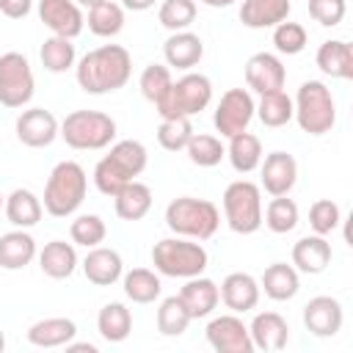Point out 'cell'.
<instances>
[{"label":"cell","mask_w":353,"mask_h":353,"mask_svg":"<svg viewBox=\"0 0 353 353\" xmlns=\"http://www.w3.org/2000/svg\"><path fill=\"white\" fill-rule=\"evenodd\" d=\"M290 11H292L290 0H243L240 22L251 30H265V28H276L279 22H284Z\"/></svg>","instance_id":"25"},{"label":"cell","mask_w":353,"mask_h":353,"mask_svg":"<svg viewBox=\"0 0 353 353\" xmlns=\"http://www.w3.org/2000/svg\"><path fill=\"white\" fill-rule=\"evenodd\" d=\"M121 287L132 303H154L163 292L160 273L149 270V268H132V270L121 273Z\"/></svg>","instance_id":"33"},{"label":"cell","mask_w":353,"mask_h":353,"mask_svg":"<svg viewBox=\"0 0 353 353\" xmlns=\"http://www.w3.org/2000/svg\"><path fill=\"white\" fill-rule=\"evenodd\" d=\"M39 19L52 36L77 39L85 28V17L74 0H39Z\"/></svg>","instance_id":"14"},{"label":"cell","mask_w":353,"mask_h":353,"mask_svg":"<svg viewBox=\"0 0 353 353\" xmlns=\"http://www.w3.org/2000/svg\"><path fill=\"white\" fill-rule=\"evenodd\" d=\"M306 44H309V33H306V28L301 22L284 19V22H279L273 28V47H276V52L298 55V52H303Z\"/></svg>","instance_id":"44"},{"label":"cell","mask_w":353,"mask_h":353,"mask_svg":"<svg viewBox=\"0 0 353 353\" xmlns=\"http://www.w3.org/2000/svg\"><path fill=\"white\" fill-rule=\"evenodd\" d=\"M347 14L345 0H309V17L323 28H336Z\"/></svg>","instance_id":"47"},{"label":"cell","mask_w":353,"mask_h":353,"mask_svg":"<svg viewBox=\"0 0 353 353\" xmlns=\"http://www.w3.org/2000/svg\"><path fill=\"white\" fill-rule=\"evenodd\" d=\"M226 157H229V163H232V168L237 174H251L262 163V141L254 132H248V130L237 132V135L229 138Z\"/></svg>","instance_id":"32"},{"label":"cell","mask_w":353,"mask_h":353,"mask_svg":"<svg viewBox=\"0 0 353 353\" xmlns=\"http://www.w3.org/2000/svg\"><path fill=\"white\" fill-rule=\"evenodd\" d=\"M207 342L215 353H254V342L248 334V325L232 312L218 314L207 323Z\"/></svg>","instance_id":"12"},{"label":"cell","mask_w":353,"mask_h":353,"mask_svg":"<svg viewBox=\"0 0 353 353\" xmlns=\"http://www.w3.org/2000/svg\"><path fill=\"white\" fill-rule=\"evenodd\" d=\"M58 135L66 146L80 152H99L108 149L116 138V121L102 110H72L61 121Z\"/></svg>","instance_id":"8"},{"label":"cell","mask_w":353,"mask_h":353,"mask_svg":"<svg viewBox=\"0 0 353 353\" xmlns=\"http://www.w3.org/2000/svg\"><path fill=\"white\" fill-rule=\"evenodd\" d=\"M85 25L94 36L99 39H113L121 33L124 28V8L121 3L116 0H99L97 6L88 8V17H85Z\"/></svg>","instance_id":"35"},{"label":"cell","mask_w":353,"mask_h":353,"mask_svg":"<svg viewBox=\"0 0 353 353\" xmlns=\"http://www.w3.org/2000/svg\"><path fill=\"white\" fill-rule=\"evenodd\" d=\"M193 138V124L190 119H160L157 127V143L165 152H185L188 141Z\"/></svg>","instance_id":"43"},{"label":"cell","mask_w":353,"mask_h":353,"mask_svg":"<svg viewBox=\"0 0 353 353\" xmlns=\"http://www.w3.org/2000/svg\"><path fill=\"white\" fill-rule=\"evenodd\" d=\"M39 58H41V66L52 74H63V72L74 69V63H77L74 44H72V39H63V36L44 39V44L39 50Z\"/></svg>","instance_id":"37"},{"label":"cell","mask_w":353,"mask_h":353,"mask_svg":"<svg viewBox=\"0 0 353 353\" xmlns=\"http://www.w3.org/2000/svg\"><path fill=\"white\" fill-rule=\"evenodd\" d=\"M218 292H221L223 306H226V309H232L234 314H245V312L256 309L259 295H262L259 281H256L251 273H243V270L229 273V276L221 281Z\"/></svg>","instance_id":"18"},{"label":"cell","mask_w":353,"mask_h":353,"mask_svg":"<svg viewBox=\"0 0 353 353\" xmlns=\"http://www.w3.org/2000/svg\"><path fill=\"white\" fill-rule=\"evenodd\" d=\"M36 256H39L41 273L50 276V279H58V281L61 279H69L77 270V265H80L77 251H74V243H66V240H50V243H44V248Z\"/></svg>","instance_id":"27"},{"label":"cell","mask_w":353,"mask_h":353,"mask_svg":"<svg viewBox=\"0 0 353 353\" xmlns=\"http://www.w3.org/2000/svg\"><path fill=\"white\" fill-rule=\"evenodd\" d=\"M259 290L270 298V301H292L301 290V276L292 265L287 262H273L265 268L262 279H259Z\"/></svg>","instance_id":"30"},{"label":"cell","mask_w":353,"mask_h":353,"mask_svg":"<svg viewBox=\"0 0 353 353\" xmlns=\"http://www.w3.org/2000/svg\"><path fill=\"white\" fill-rule=\"evenodd\" d=\"M3 204H6V196L0 193V212H3Z\"/></svg>","instance_id":"54"},{"label":"cell","mask_w":353,"mask_h":353,"mask_svg":"<svg viewBox=\"0 0 353 353\" xmlns=\"http://www.w3.org/2000/svg\"><path fill=\"white\" fill-rule=\"evenodd\" d=\"M301 221V210L290 196H273L262 212V223L273 232V234H287L298 226Z\"/></svg>","instance_id":"38"},{"label":"cell","mask_w":353,"mask_h":353,"mask_svg":"<svg viewBox=\"0 0 353 353\" xmlns=\"http://www.w3.org/2000/svg\"><path fill=\"white\" fill-rule=\"evenodd\" d=\"M199 3H204V6H210V8H229L234 0H199Z\"/></svg>","instance_id":"51"},{"label":"cell","mask_w":353,"mask_h":353,"mask_svg":"<svg viewBox=\"0 0 353 353\" xmlns=\"http://www.w3.org/2000/svg\"><path fill=\"white\" fill-rule=\"evenodd\" d=\"M14 130H17L19 143H25L30 149H44L58 138L61 121L44 108H28V110H22L17 116Z\"/></svg>","instance_id":"16"},{"label":"cell","mask_w":353,"mask_h":353,"mask_svg":"<svg viewBox=\"0 0 353 353\" xmlns=\"http://www.w3.org/2000/svg\"><path fill=\"white\" fill-rule=\"evenodd\" d=\"M157 19L165 30H188L196 19V0H163L157 8Z\"/></svg>","instance_id":"42"},{"label":"cell","mask_w":353,"mask_h":353,"mask_svg":"<svg viewBox=\"0 0 353 353\" xmlns=\"http://www.w3.org/2000/svg\"><path fill=\"white\" fill-rule=\"evenodd\" d=\"M74 3H77L80 8H91V6H97L99 0H74Z\"/></svg>","instance_id":"52"},{"label":"cell","mask_w":353,"mask_h":353,"mask_svg":"<svg viewBox=\"0 0 353 353\" xmlns=\"http://www.w3.org/2000/svg\"><path fill=\"white\" fill-rule=\"evenodd\" d=\"M345 323V309L331 295H314L303 306V325L314 336H336Z\"/></svg>","instance_id":"17"},{"label":"cell","mask_w":353,"mask_h":353,"mask_svg":"<svg viewBox=\"0 0 353 353\" xmlns=\"http://www.w3.org/2000/svg\"><path fill=\"white\" fill-rule=\"evenodd\" d=\"M3 212L8 218V223L14 229H30L41 221V212H44V204L41 199L28 190V188H17L6 196V204H3Z\"/></svg>","instance_id":"28"},{"label":"cell","mask_w":353,"mask_h":353,"mask_svg":"<svg viewBox=\"0 0 353 353\" xmlns=\"http://www.w3.org/2000/svg\"><path fill=\"white\" fill-rule=\"evenodd\" d=\"M77 336V323L69 317H44L28 328V342L36 347H66Z\"/></svg>","instance_id":"29"},{"label":"cell","mask_w":353,"mask_h":353,"mask_svg":"<svg viewBox=\"0 0 353 353\" xmlns=\"http://www.w3.org/2000/svg\"><path fill=\"white\" fill-rule=\"evenodd\" d=\"M66 350H88V353H97V345H91V342H69L66 345Z\"/></svg>","instance_id":"50"},{"label":"cell","mask_w":353,"mask_h":353,"mask_svg":"<svg viewBox=\"0 0 353 353\" xmlns=\"http://www.w3.org/2000/svg\"><path fill=\"white\" fill-rule=\"evenodd\" d=\"M105 234H108V226L99 215L94 212H83L72 221L69 226V237L74 245H83V248H94V245H102L105 243Z\"/></svg>","instance_id":"41"},{"label":"cell","mask_w":353,"mask_h":353,"mask_svg":"<svg viewBox=\"0 0 353 353\" xmlns=\"http://www.w3.org/2000/svg\"><path fill=\"white\" fill-rule=\"evenodd\" d=\"M157 0H121V8L127 11H149Z\"/></svg>","instance_id":"49"},{"label":"cell","mask_w":353,"mask_h":353,"mask_svg":"<svg viewBox=\"0 0 353 353\" xmlns=\"http://www.w3.org/2000/svg\"><path fill=\"white\" fill-rule=\"evenodd\" d=\"M254 110H256V102L248 88H229L221 94V99L215 105L212 124L221 132V138H232V135L248 130Z\"/></svg>","instance_id":"11"},{"label":"cell","mask_w":353,"mask_h":353,"mask_svg":"<svg viewBox=\"0 0 353 353\" xmlns=\"http://www.w3.org/2000/svg\"><path fill=\"white\" fill-rule=\"evenodd\" d=\"M36 77L30 61L22 52H3L0 55V105L3 108H25L33 99Z\"/></svg>","instance_id":"10"},{"label":"cell","mask_w":353,"mask_h":353,"mask_svg":"<svg viewBox=\"0 0 353 353\" xmlns=\"http://www.w3.org/2000/svg\"><path fill=\"white\" fill-rule=\"evenodd\" d=\"M342 223V210L336 201L331 199H317L312 207H309V226L314 234H323L328 237L331 232H336Z\"/></svg>","instance_id":"45"},{"label":"cell","mask_w":353,"mask_h":353,"mask_svg":"<svg viewBox=\"0 0 353 353\" xmlns=\"http://www.w3.org/2000/svg\"><path fill=\"white\" fill-rule=\"evenodd\" d=\"M334 259L331 243L323 234H306L292 245V268L306 276L323 273Z\"/></svg>","instance_id":"20"},{"label":"cell","mask_w":353,"mask_h":353,"mask_svg":"<svg viewBox=\"0 0 353 353\" xmlns=\"http://www.w3.org/2000/svg\"><path fill=\"white\" fill-rule=\"evenodd\" d=\"M39 248L28 229H14L0 234V268L3 270H22L36 259Z\"/></svg>","instance_id":"24"},{"label":"cell","mask_w":353,"mask_h":353,"mask_svg":"<svg viewBox=\"0 0 353 353\" xmlns=\"http://www.w3.org/2000/svg\"><path fill=\"white\" fill-rule=\"evenodd\" d=\"M292 97L284 91V88H279V91H270V94H262L259 97V102H256V110H254V116H259V121L265 124V127H284V124H290L292 121Z\"/></svg>","instance_id":"36"},{"label":"cell","mask_w":353,"mask_h":353,"mask_svg":"<svg viewBox=\"0 0 353 353\" xmlns=\"http://www.w3.org/2000/svg\"><path fill=\"white\" fill-rule=\"evenodd\" d=\"M6 350V334H3V328H0V353Z\"/></svg>","instance_id":"53"},{"label":"cell","mask_w":353,"mask_h":353,"mask_svg":"<svg viewBox=\"0 0 353 353\" xmlns=\"http://www.w3.org/2000/svg\"><path fill=\"white\" fill-rule=\"evenodd\" d=\"M254 350H281L290 342V323L279 312H256L248 325Z\"/></svg>","instance_id":"23"},{"label":"cell","mask_w":353,"mask_h":353,"mask_svg":"<svg viewBox=\"0 0 353 353\" xmlns=\"http://www.w3.org/2000/svg\"><path fill=\"white\" fill-rule=\"evenodd\" d=\"M163 58H165V66L168 69L190 72L204 58V41H201V36H196L190 30H176V33H171L165 39Z\"/></svg>","instance_id":"21"},{"label":"cell","mask_w":353,"mask_h":353,"mask_svg":"<svg viewBox=\"0 0 353 353\" xmlns=\"http://www.w3.org/2000/svg\"><path fill=\"white\" fill-rule=\"evenodd\" d=\"M190 325V314L179 295H168L157 306V331L163 336H182Z\"/></svg>","instance_id":"40"},{"label":"cell","mask_w":353,"mask_h":353,"mask_svg":"<svg viewBox=\"0 0 353 353\" xmlns=\"http://www.w3.org/2000/svg\"><path fill=\"white\" fill-rule=\"evenodd\" d=\"M292 119L306 135H325L336 124V102L323 80H303L292 97Z\"/></svg>","instance_id":"4"},{"label":"cell","mask_w":353,"mask_h":353,"mask_svg":"<svg viewBox=\"0 0 353 353\" xmlns=\"http://www.w3.org/2000/svg\"><path fill=\"white\" fill-rule=\"evenodd\" d=\"M223 221L234 234H254L262 226V188L251 179H234L223 190Z\"/></svg>","instance_id":"9"},{"label":"cell","mask_w":353,"mask_h":353,"mask_svg":"<svg viewBox=\"0 0 353 353\" xmlns=\"http://www.w3.org/2000/svg\"><path fill=\"white\" fill-rule=\"evenodd\" d=\"M212 102V80L201 72H185L168 85V91L154 102L160 119H193Z\"/></svg>","instance_id":"7"},{"label":"cell","mask_w":353,"mask_h":353,"mask_svg":"<svg viewBox=\"0 0 353 353\" xmlns=\"http://www.w3.org/2000/svg\"><path fill=\"white\" fill-rule=\"evenodd\" d=\"M80 268H83V273H85V279H88L91 284H97V287H110V284H116V281L121 279V273H124V259H121V254H119L116 248L94 245V248H88V254H85V259L80 262Z\"/></svg>","instance_id":"19"},{"label":"cell","mask_w":353,"mask_h":353,"mask_svg":"<svg viewBox=\"0 0 353 353\" xmlns=\"http://www.w3.org/2000/svg\"><path fill=\"white\" fill-rule=\"evenodd\" d=\"M74 77L85 94H110L132 77V58L121 44H102L74 63Z\"/></svg>","instance_id":"1"},{"label":"cell","mask_w":353,"mask_h":353,"mask_svg":"<svg viewBox=\"0 0 353 353\" xmlns=\"http://www.w3.org/2000/svg\"><path fill=\"white\" fill-rule=\"evenodd\" d=\"M33 11V0H0V14L8 19H25Z\"/></svg>","instance_id":"48"},{"label":"cell","mask_w":353,"mask_h":353,"mask_svg":"<svg viewBox=\"0 0 353 353\" xmlns=\"http://www.w3.org/2000/svg\"><path fill=\"white\" fill-rule=\"evenodd\" d=\"M245 85L248 91L254 94H270V91H279L284 88L287 83V69L281 63L279 55L273 52H254L248 61H245Z\"/></svg>","instance_id":"15"},{"label":"cell","mask_w":353,"mask_h":353,"mask_svg":"<svg viewBox=\"0 0 353 353\" xmlns=\"http://www.w3.org/2000/svg\"><path fill=\"white\" fill-rule=\"evenodd\" d=\"M97 331L105 342H124L132 334V314L121 301H110L97 314Z\"/></svg>","instance_id":"34"},{"label":"cell","mask_w":353,"mask_h":353,"mask_svg":"<svg viewBox=\"0 0 353 353\" xmlns=\"http://www.w3.org/2000/svg\"><path fill=\"white\" fill-rule=\"evenodd\" d=\"M179 298L190 314V320H199V317H210L215 312V306L221 303V292H218V284L207 276H193V279H185L182 290H179Z\"/></svg>","instance_id":"22"},{"label":"cell","mask_w":353,"mask_h":353,"mask_svg":"<svg viewBox=\"0 0 353 353\" xmlns=\"http://www.w3.org/2000/svg\"><path fill=\"white\" fill-rule=\"evenodd\" d=\"M314 63L323 74L334 80H350L353 77V50L345 39H328L317 47Z\"/></svg>","instance_id":"26"},{"label":"cell","mask_w":353,"mask_h":353,"mask_svg":"<svg viewBox=\"0 0 353 353\" xmlns=\"http://www.w3.org/2000/svg\"><path fill=\"white\" fill-rule=\"evenodd\" d=\"M113 210L121 221H141L152 210V188L132 179L113 196Z\"/></svg>","instance_id":"31"},{"label":"cell","mask_w":353,"mask_h":353,"mask_svg":"<svg viewBox=\"0 0 353 353\" xmlns=\"http://www.w3.org/2000/svg\"><path fill=\"white\" fill-rule=\"evenodd\" d=\"M207 248L199 240H188V237H163L154 243L152 248V265L160 276H171V279H193L201 276L207 270Z\"/></svg>","instance_id":"6"},{"label":"cell","mask_w":353,"mask_h":353,"mask_svg":"<svg viewBox=\"0 0 353 353\" xmlns=\"http://www.w3.org/2000/svg\"><path fill=\"white\" fill-rule=\"evenodd\" d=\"M171 83H174V77H171V69L165 63H149L138 77V88H141L143 99H149L152 105L168 91Z\"/></svg>","instance_id":"46"},{"label":"cell","mask_w":353,"mask_h":353,"mask_svg":"<svg viewBox=\"0 0 353 353\" xmlns=\"http://www.w3.org/2000/svg\"><path fill=\"white\" fill-rule=\"evenodd\" d=\"M149 163V152L141 141L135 138H124L110 143V152L94 165V185L102 196H116L127 182H132L135 176L143 174Z\"/></svg>","instance_id":"2"},{"label":"cell","mask_w":353,"mask_h":353,"mask_svg":"<svg viewBox=\"0 0 353 353\" xmlns=\"http://www.w3.org/2000/svg\"><path fill=\"white\" fill-rule=\"evenodd\" d=\"M165 226L188 240H210L221 226V210L210 199L179 196L165 207Z\"/></svg>","instance_id":"5"},{"label":"cell","mask_w":353,"mask_h":353,"mask_svg":"<svg viewBox=\"0 0 353 353\" xmlns=\"http://www.w3.org/2000/svg\"><path fill=\"white\" fill-rule=\"evenodd\" d=\"M188 160L199 168H212L226 157V146L218 135H207V132H193V138L185 146Z\"/></svg>","instance_id":"39"},{"label":"cell","mask_w":353,"mask_h":353,"mask_svg":"<svg viewBox=\"0 0 353 353\" xmlns=\"http://www.w3.org/2000/svg\"><path fill=\"white\" fill-rule=\"evenodd\" d=\"M85 190H88L85 168L74 160H61L47 176L41 204L52 218H69L85 201Z\"/></svg>","instance_id":"3"},{"label":"cell","mask_w":353,"mask_h":353,"mask_svg":"<svg viewBox=\"0 0 353 353\" xmlns=\"http://www.w3.org/2000/svg\"><path fill=\"white\" fill-rule=\"evenodd\" d=\"M259 176H262L259 188H265V193L290 196V190L298 182V160L290 152H281V149H276L270 154H262Z\"/></svg>","instance_id":"13"}]
</instances>
